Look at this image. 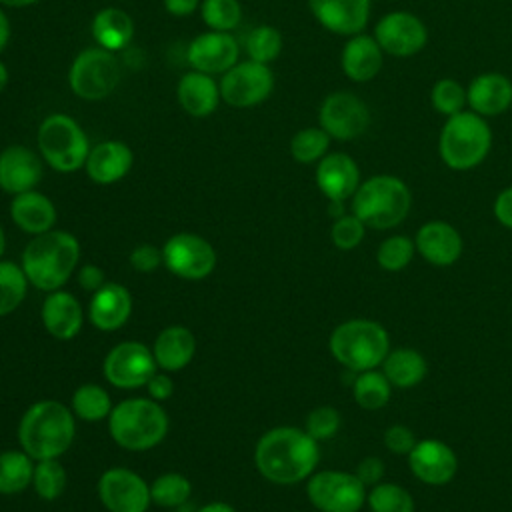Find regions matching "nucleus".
I'll return each mask as SVG.
<instances>
[{"mask_svg": "<svg viewBox=\"0 0 512 512\" xmlns=\"http://www.w3.org/2000/svg\"><path fill=\"white\" fill-rule=\"evenodd\" d=\"M352 396L364 410H380L392 396V384L380 370L358 372L352 380Z\"/></svg>", "mask_w": 512, "mask_h": 512, "instance_id": "obj_33", "label": "nucleus"}, {"mask_svg": "<svg viewBox=\"0 0 512 512\" xmlns=\"http://www.w3.org/2000/svg\"><path fill=\"white\" fill-rule=\"evenodd\" d=\"M330 136L322 128H302L290 140V154L300 164H312L326 156Z\"/></svg>", "mask_w": 512, "mask_h": 512, "instance_id": "obj_39", "label": "nucleus"}, {"mask_svg": "<svg viewBox=\"0 0 512 512\" xmlns=\"http://www.w3.org/2000/svg\"><path fill=\"white\" fill-rule=\"evenodd\" d=\"M430 100H432V106L436 108V112H440L446 118L464 112V108L468 106L466 88L454 78H440L432 86Z\"/></svg>", "mask_w": 512, "mask_h": 512, "instance_id": "obj_42", "label": "nucleus"}, {"mask_svg": "<svg viewBox=\"0 0 512 512\" xmlns=\"http://www.w3.org/2000/svg\"><path fill=\"white\" fill-rule=\"evenodd\" d=\"M42 178L40 158L24 146H8L0 154V188L10 194L34 190Z\"/></svg>", "mask_w": 512, "mask_h": 512, "instance_id": "obj_23", "label": "nucleus"}, {"mask_svg": "<svg viewBox=\"0 0 512 512\" xmlns=\"http://www.w3.org/2000/svg\"><path fill=\"white\" fill-rule=\"evenodd\" d=\"M382 442L384 446L392 452V454H398V456H408L410 450L416 446L418 438L414 434V430L406 424H392L384 430V436H382Z\"/></svg>", "mask_w": 512, "mask_h": 512, "instance_id": "obj_47", "label": "nucleus"}, {"mask_svg": "<svg viewBox=\"0 0 512 512\" xmlns=\"http://www.w3.org/2000/svg\"><path fill=\"white\" fill-rule=\"evenodd\" d=\"M200 0H164V6L174 16H188L198 8Z\"/></svg>", "mask_w": 512, "mask_h": 512, "instance_id": "obj_53", "label": "nucleus"}, {"mask_svg": "<svg viewBox=\"0 0 512 512\" xmlns=\"http://www.w3.org/2000/svg\"><path fill=\"white\" fill-rule=\"evenodd\" d=\"M328 346L336 362L358 374L382 366L390 352V336L376 320L352 318L332 330Z\"/></svg>", "mask_w": 512, "mask_h": 512, "instance_id": "obj_4", "label": "nucleus"}, {"mask_svg": "<svg viewBox=\"0 0 512 512\" xmlns=\"http://www.w3.org/2000/svg\"><path fill=\"white\" fill-rule=\"evenodd\" d=\"M0 2L6 4V6H12V8H24V6H30V4H34L38 0H0Z\"/></svg>", "mask_w": 512, "mask_h": 512, "instance_id": "obj_56", "label": "nucleus"}, {"mask_svg": "<svg viewBox=\"0 0 512 512\" xmlns=\"http://www.w3.org/2000/svg\"><path fill=\"white\" fill-rule=\"evenodd\" d=\"M200 12L204 22L216 32H228L236 28L242 16L238 0H202Z\"/></svg>", "mask_w": 512, "mask_h": 512, "instance_id": "obj_44", "label": "nucleus"}, {"mask_svg": "<svg viewBox=\"0 0 512 512\" xmlns=\"http://www.w3.org/2000/svg\"><path fill=\"white\" fill-rule=\"evenodd\" d=\"M320 128L336 140L362 136L370 126V110L364 100L352 92H332L324 98L318 112Z\"/></svg>", "mask_w": 512, "mask_h": 512, "instance_id": "obj_11", "label": "nucleus"}, {"mask_svg": "<svg viewBox=\"0 0 512 512\" xmlns=\"http://www.w3.org/2000/svg\"><path fill=\"white\" fill-rule=\"evenodd\" d=\"M316 184L328 200L344 202L352 198L360 186V168L356 160L344 152L326 154L318 160Z\"/></svg>", "mask_w": 512, "mask_h": 512, "instance_id": "obj_21", "label": "nucleus"}, {"mask_svg": "<svg viewBox=\"0 0 512 512\" xmlns=\"http://www.w3.org/2000/svg\"><path fill=\"white\" fill-rule=\"evenodd\" d=\"M490 148L492 130L486 118L472 110L446 118L438 138V154L448 168L472 170L486 160Z\"/></svg>", "mask_w": 512, "mask_h": 512, "instance_id": "obj_6", "label": "nucleus"}, {"mask_svg": "<svg viewBox=\"0 0 512 512\" xmlns=\"http://www.w3.org/2000/svg\"><path fill=\"white\" fill-rule=\"evenodd\" d=\"M374 38L384 54L408 58L418 54L426 46L428 30L416 14L406 10H392L378 20L374 28Z\"/></svg>", "mask_w": 512, "mask_h": 512, "instance_id": "obj_13", "label": "nucleus"}, {"mask_svg": "<svg viewBox=\"0 0 512 512\" xmlns=\"http://www.w3.org/2000/svg\"><path fill=\"white\" fill-rule=\"evenodd\" d=\"M74 434L72 410L56 400L34 402L18 424V442L36 460L62 456L70 448Z\"/></svg>", "mask_w": 512, "mask_h": 512, "instance_id": "obj_2", "label": "nucleus"}, {"mask_svg": "<svg viewBox=\"0 0 512 512\" xmlns=\"http://www.w3.org/2000/svg\"><path fill=\"white\" fill-rule=\"evenodd\" d=\"M314 18L340 36L360 34L370 18V0H308Z\"/></svg>", "mask_w": 512, "mask_h": 512, "instance_id": "obj_19", "label": "nucleus"}, {"mask_svg": "<svg viewBox=\"0 0 512 512\" xmlns=\"http://www.w3.org/2000/svg\"><path fill=\"white\" fill-rule=\"evenodd\" d=\"M176 94H178L180 106L190 116L204 118L216 110L218 98H220V88L210 78V74L194 70L180 78Z\"/></svg>", "mask_w": 512, "mask_h": 512, "instance_id": "obj_29", "label": "nucleus"}, {"mask_svg": "<svg viewBox=\"0 0 512 512\" xmlns=\"http://www.w3.org/2000/svg\"><path fill=\"white\" fill-rule=\"evenodd\" d=\"M412 194L404 180L392 174H376L360 182L352 196V214L366 228L388 230L398 226L410 212Z\"/></svg>", "mask_w": 512, "mask_h": 512, "instance_id": "obj_5", "label": "nucleus"}, {"mask_svg": "<svg viewBox=\"0 0 512 512\" xmlns=\"http://www.w3.org/2000/svg\"><path fill=\"white\" fill-rule=\"evenodd\" d=\"M98 498L110 512H146L150 486L128 468H110L98 480Z\"/></svg>", "mask_w": 512, "mask_h": 512, "instance_id": "obj_16", "label": "nucleus"}, {"mask_svg": "<svg viewBox=\"0 0 512 512\" xmlns=\"http://www.w3.org/2000/svg\"><path fill=\"white\" fill-rule=\"evenodd\" d=\"M196 512H236V510L226 502H210V504H204L202 508H198Z\"/></svg>", "mask_w": 512, "mask_h": 512, "instance_id": "obj_54", "label": "nucleus"}, {"mask_svg": "<svg viewBox=\"0 0 512 512\" xmlns=\"http://www.w3.org/2000/svg\"><path fill=\"white\" fill-rule=\"evenodd\" d=\"M72 412L88 422H98L112 412V402L106 390L98 384H82L72 396Z\"/></svg>", "mask_w": 512, "mask_h": 512, "instance_id": "obj_35", "label": "nucleus"}, {"mask_svg": "<svg viewBox=\"0 0 512 512\" xmlns=\"http://www.w3.org/2000/svg\"><path fill=\"white\" fill-rule=\"evenodd\" d=\"M28 278L22 266L0 260V316L14 312L26 296Z\"/></svg>", "mask_w": 512, "mask_h": 512, "instance_id": "obj_37", "label": "nucleus"}, {"mask_svg": "<svg viewBox=\"0 0 512 512\" xmlns=\"http://www.w3.org/2000/svg\"><path fill=\"white\" fill-rule=\"evenodd\" d=\"M38 146L42 158L58 172L78 170L90 152L84 130L66 114H52L40 124Z\"/></svg>", "mask_w": 512, "mask_h": 512, "instance_id": "obj_8", "label": "nucleus"}, {"mask_svg": "<svg viewBox=\"0 0 512 512\" xmlns=\"http://www.w3.org/2000/svg\"><path fill=\"white\" fill-rule=\"evenodd\" d=\"M70 88L84 100L106 98L120 80V66L116 56L106 48H86L72 62Z\"/></svg>", "mask_w": 512, "mask_h": 512, "instance_id": "obj_10", "label": "nucleus"}, {"mask_svg": "<svg viewBox=\"0 0 512 512\" xmlns=\"http://www.w3.org/2000/svg\"><path fill=\"white\" fill-rule=\"evenodd\" d=\"M384 472H386V464H384V460L382 458H378V456H366V458H362L360 460V464L356 466V476L360 478V482L368 488H372V486H376L378 482H382V478H384Z\"/></svg>", "mask_w": 512, "mask_h": 512, "instance_id": "obj_49", "label": "nucleus"}, {"mask_svg": "<svg viewBox=\"0 0 512 512\" xmlns=\"http://www.w3.org/2000/svg\"><path fill=\"white\" fill-rule=\"evenodd\" d=\"M154 354L142 342H122L114 346L104 360V376L116 388H138L156 374Z\"/></svg>", "mask_w": 512, "mask_h": 512, "instance_id": "obj_15", "label": "nucleus"}, {"mask_svg": "<svg viewBox=\"0 0 512 512\" xmlns=\"http://www.w3.org/2000/svg\"><path fill=\"white\" fill-rule=\"evenodd\" d=\"M364 234H366V224L354 214H342L340 218L334 220L330 228L332 244L338 250H354L364 240Z\"/></svg>", "mask_w": 512, "mask_h": 512, "instance_id": "obj_45", "label": "nucleus"}, {"mask_svg": "<svg viewBox=\"0 0 512 512\" xmlns=\"http://www.w3.org/2000/svg\"><path fill=\"white\" fill-rule=\"evenodd\" d=\"M32 484H34V490L40 498L54 500L66 488V470L58 462V458L38 460V464L34 466Z\"/></svg>", "mask_w": 512, "mask_h": 512, "instance_id": "obj_41", "label": "nucleus"}, {"mask_svg": "<svg viewBox=\"0 0 512 512\" xmlns=\"http://www.w3.org/2000/svg\"><path fill=\"white\" fill-rule=\"evenodd\" d=\"M92 36L106 50H120L128 46L134 36L132 18L120 8H104L92 20Z\"/></svg>", "mask_w": 512, "mask_h": 512, "instance_id": "obj_32", "label": "nucleus"}, {"mask_svg": "<svg viewBox=\"0 0 512 512\" xmlns=\"http://www.w3.org/2000/svg\"><path fill=\"white\" fill-rule=\"evenodd\" d=\"M6 84H8V70H6V66L0 62V92L6 88Z\"/></svg>", "mask_w": 512, "mask_h": 512, "instance_id": "obj_57", "label": "nucleus"}, {"mask_svg": "<svg viewBox=\"0 0 512 512\" xmlns=\"http://www.w3.org/2000/svg\"><path fill=\"white\" fill-rule=\"evenodd\" d=\"M132 312V296L130 292L114 282H106L98 288L90 300L88 316L90 322L104 332H112L120 328Z\"/></svg>", "mask_w": 512, "mask_h": 512, "instance_id": "obj_25", "label": "nucleus"}, {"mask_svg": "<svg viewBox=\"0 0 512 512\" xmlns=\"http://www.w3.org/2000/svg\"><path fill=\"white\" fill-rule=\"evenodd\" d=\"M146 388H148V394H150L152 400H166V398L172 396L174 384H172V380L166 374H154L146 382Z\"/></svg>", "mask_w": 512, "mask_h": 512, "instance_id": "obj_52", "label": "nucleus"}, {"mask_svg": "<svg viewBox=\"0 0 512 512\" xmlns=\"http://www.w3.org/2000/svg\"><path fill=\"white\" fill-rule=\"evenodd\" d=\"M34 474L32 456L24 450L0 452V494H18L30 482Z\"/></svg>", "mask_w": 512, "mask_h": 512, "instance_id": "obj_34", "label": "nucleus"}, {"mask_svg": "<svg viewBox=\"0 0 512 512\" xmlns=\"http://www.w3.org/2000/svg\"><path fill=\"white\" fill-rule=\"evenodd\" d=\"M382 372L396 388H412L428 374L426 358L414 348L390 350L382 362Z\"/></svg>", "mask_w": 512, "mask_h": 512, "instance_id": "obj_31", "label": "nucleus"}, {"mask_svg": "<svg viewBox=\"0 0 512 512\" xmlns=\"http://www.w3.org/2000/svg\"><path fill=\"white\" fill-rule=\"evenodd\" d=\"M108 426L118 446L126 450H148L164 440L168 416L152 398H128L112 408Z\"/></svg>", "mask_w": 512, "mask_h": 512, "instance_id": "obj_7", "label": "nucleus"}, {"mask_svg": "<svg viewBox=\"0 0 512 512\" xmlns=\"http://www.w3.org/2000/svg\"><path fill=\"white\" fill-rule=\"evenodd\" d=\"M4 248H6V236H4V230H2V226H0V258H2V254H4Z\"/></svg>", "mask_w": 512, "mask_h": 512, "instance_id": "obj_58", "label": "nucleus"}, {"mask_svg": "<svg viewBox=\"0 0 512 512\" xmlns=\"http://www.w3.org/2000/svg\"><path fill=\"white\" fill-rule=\"evenodd\" d=\"M408 466L414 478L420 482L430 486H444L456 476L458 458L446 442L438 438H424L418 440L410 450Z\"/></svg>", "mask_w": 512, "mask_h": 512, "instance_id": "obj_17", "label": "nucleus"}, {"mask_svg": "<svg viewBox=\"0 0 512 512\" xmlns=\"http://www.w3.org/2000/svg\"><path fill=\"white\" fill-rule=\"evenodd\" d=\"M132 150L118 140H106L96 144L86 158V172L98 184L118 182L132 168Z\"/></svg>", "mask_w": 512, "mask_h": 512, "instance_id": "obj_26", "label": "nucleus"}, {"mask_svg": "<svg viewBox=\"0 0 512 512\" xmlns=\"http://www.w3.org/2000/svg\"><path fill=\"white\" fill-rule=\"evenodd\" d=\"M78 282L84 290H90V292H96L98 288H102L106 284L104 280V272L102 268H98L96 264H86L82 266V270L78 272Z\"/></svg>", "mask_w": 512, "mask_h": 512, "instance_id": "obj_51", "label": "nucleus"}, {"mask_svg": "<svg viewBox=\"0 0 512 512\" xmlns=\"http://www.w3.org/2000/svg\"><path fill=\"white\" fill-rule=\"evenodd\" d=\"M10 214L20 230L34 236L52 230L56 222V208L50 198L34 190L16 194L10 204Z\"/></svg>", "mask_w": 512, "mask_h": 512, "instance_id": "obj_28", "label": "nucleus"}, {"mask_svg": "<svg viewBox=\"0 0 512 512\" xmlns=\"http://www.w3.org/2000/svg\"><path fill=\"white\" fill-rule=\"evenodd\" d=\"M196 352V338L184 326H168L164 328L154 342L152 354L160 368L174 372L190 364Z\"/></svg>", "mask_w": 512, "mask_h": 512, "instance_id": "obj_30", "label": "nucleus"}, {"mask_svg": "<svg viewBox=\"0 0 512 512\" xmlns=\"http://www.w3.org/2000/svg\"><path fill=\"white\" fill-rule=\"evenodd\" d=\"M494 216L496 220L504 226V228H510L512 230V186L504 188L496 200H494Z\"/></svg>", "mask_w": 512, "mask_h": 512, "instance_id": "obj_50", "label": "nucleus"}, {"mask_svg": "<svg viewBox=\"0 0 512 512\" xmlns=\"http://www.w3.org/2000/svg\"><path fill=\"white\" fill-rule=\"evenodd\" d=\"M130 264L138 272H152L160 264H164L162 250H158L152 244H140L130 252Z\"/></svg>", "mask_w": 512, "mask_h": 512, "instance_id": "obj_48", "label": "nucleus"}, {"mask_svg": "<svg viewBox=\"0 0 512 512\" xmlns=\"http://www.w3.org/2000/svg\"><path fill=\"white\" fill-rule=\"evenodd\" d=\"M254 460L258 472L270 482L296 484L312 476L320 460V448L306 430L278 426L258 440Z\"/></svg>", "mask_w": 512, "mask_h": 512, "instance_id": "obj_1", "label": "nucleus"}, {"mask_svg": "<svg viewBox=\"0 0 512 512\" xmlns=\"http://www.w3.org/2000/svg\"><path fill=\"white\" fill-rule=\"evenodd\" d=\"M366 504L372 512H414L412 494L396 482H378L372 486Z\"/></svg>", "mask_w": 512, "mask_h": 512, "instance_id": "obj_36", "label": "nucleus"}, {"mask_svg": "<svg viewBox=\"0 0 512 512\" xmlns=\"http://www.w3.org/2000/svg\"><path fill=\"white\" fill-rule=\"evenodd\" d=\"M8 36H10V24H8L6 14L0 10V50L6 46Z\"/></svg>", "mask_w": 512, "mask_h": 512, "instance_id": "obj_55", "label": "nucleus"}, {"mask_svg": "<svg viewBox=\"0 0 512 512\" xmlns=\"http://www.w3.org/2000/svg\"><path fill=\"white\" fill-rule=\"evenodd\" d=\"M340 414L332 406H318L306 416V432L316 440H330L340 430Z\"/></svg>", "mask_w": 512, "mask_h": 512, "instance_id": "obj_46", "label": "nucleus"}, {"mask_svg": "<svg viewBox=\"0 0 512 512\" xmlns=\"http://www.w3.org/2000/svg\"><path fill=\"white\" fill-rule=\"evenodd\" d=\"M308 500L320 512H358L366 504L368 490L354 472H314L306 484Z\"/></svg>", "mask_w": 512, "mask_h": 512, "instance_id": "obj_9", "label": "nucleus"}, {"mask_svg": "<svg viewBox=\"0 0 512 512\" xmlns=\"http://www.w3.org/2000/svg\"><path fill=\"white\" fill-rule=\"evenodd\" d=\"M162 258L164 266L184 280L206 278L216 266V252L210 242L188 232L168 238L162 246Z\"/></svg>", "mask_w": 512, "mask_h": 512, "instance_id": "obj_12", "label": "nucleus"}, {"mask_svg": "<svg viewBox=\"0 0 512 512\" xmlns=\"http://www.w3.org/2000/svg\"><path fill=\"white\" fill-rule=\"evenodd\" d=\"M80 258L78 240L64 230L34 236L22 254V270L32 286L54 292L66 284Z\"/></svg>", "mask_w": 512, "mask_h": 512, "instance_id": "obj_3", "label": "nucleus"}, {"mask_svg": "<svg viewBox=\"0 0 512 512\" xmlns=\"http://www.w3.org/2000/svg\"><path fill=\"white\" fill-rule=\"evenodd\" d=\"M342 70L354 82H370L374 80L384 64V50L376 42L374 36L356 34L344 44L342 50Z\"/></svg>", "mask_w": 512, "mask_h": 512, "instance_id": "obj_24", "label": "nucleus"}, {"mask_svg": "<svg viewBox=\"0 0 512 512\" xmlns=\"http://www.w3.org/2000/svg\"><path fill=\"white\" fill-rule=\"evenodd\" d=\"M190 66L204 74L228 72L238 58V44L228 32H206L192 40L186 54Z\"/></svg>", "mask_w": 512, "mask_h": 512, "instance_id": "obj_20", "label": "nucleus"}, {"mask_svg": "<svg viewBox=\"0 0 512 512\" xmlns=\"http://www.w3.org/2000/svg\"><path fill=\"white\" fill-rule=\"evenodd\" d=\"M416 252L432 266L444 268L458 262L464 250V240L460 232L444 222V220H430L422 224L414 238Z\"/></svg>", "mask_w": 512, "mask_h": 512, "instance_id": "obj_18", "label": "nucleus"}, {"mask_svg": "<svg viewBox=\"0 0 512 512\" xmlns=\"http://www.w3.org/2000/svg\"><path fill=\"white\" fill-rule=\"evenodd\" d=\"M416 254V244L408 236L394 234L380 242L376 250V262L386 272H400L404 270Z\"/></svg>", "mask_w": 512, "mask_h": 512, "instance_id": "obj_38", "label": "nucleus"}, {"mask_svg": "<svg viewBox=\"0 0 512 512\" xmlns=\"http://www.w3.org/2000/svg\"><path fill=\"white\" fill-rule=\"evenodd\" d=\"M84 316L80 302L62 290H54L42 304V324L58 340L74 338L82 328Z\"/></svg>", "mask_w": 512, "mask_h": 512, "instance_id": "obj_27", "label": "nucleus"}, {"mask_svg": "<svg viewBox=\"0 0 512 512\" xmlns=\"http://www.w3.org/2000/svg\"><path fill=\"white\" fill-rule=\"evenodd\" d=\"M274 88L272 70L254 60L234 64L220 82V96L226 104L236 108H246L260 104L270 96Z\"/></svg>", "mask_w": 512, "mask_h": 512, "instance_id": "obj_14", "label": "nucleus"}, {"mask_svg": "<svg viewBox=\"0 0 512 512\" xmlns=\"http://www.w3.org/2000/svg\"><path fill=\"white\" fill-rule=\"evenodd\" d=\"M192 486L188 478L178 472H166L158 476L150 486L152 500L162 508H176L182 506L190 498Z\"/></svg>", "mask_w": 512, "mask_h": 512, "instance_id": "obj_40", "label": "nucleus"}, {"mask_svg": "<svg viewBox=\"0 0 512 512\" xmlns=\"http://www.w3.org/2000/svg\"><path fill=\"white\" fill-rule=\"evenodd\" d=\"M246 50L250 60L268 64L282 50V36L274 26H258L246 38Z\"/></svg>", "mask_w": 512, "mask_h": 512, "instance_id": "obj_43", "label": "nucleus"}, {"mask_svg": "<svg viewBox=\"0 0 512 512\" xmlns=\"http://www.w3.org/2000/svg\"><path fill=\"white\" fill-rule=\"evenodd\" d=\"M468 106L482 118L500 116L512 106V80L500 72H484L466 88Z\"/></svg>", "mask_w": 512, "mask_h": 512, "instance_id": "obj_22", "label": "nucleus"}]
</instances>
